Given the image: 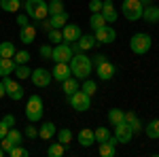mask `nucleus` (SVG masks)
Here are the masks:
<instances>
[{
    "label": "nucleus",
    "instance_id": "obj_36",
    "mask_svg": "<svg viewBox=\"0 0 159 157\" xmlns=\"http://www.w3.org/2000/svg\"><path fill=\"white\" fill-rule=\"evenodd\" d=\"M93 136H96V142H106V140L110 138V132L106 130V127L100 125L98 130H93Z\"/></svg>",
    "mask_w": 159,
    "mask_h": 157
},
{
    "label": "nucleus",
    "instance_id": "obj_6",
    "mask_svg": "<svg viewBox=\"0 0 159 157\" xmlns=\"http://www.w3.org/2000/svg\"><path fill=\"white\" fill-rule=\"evenodd\" d=\"M68 100H70V106L74 110H79V113L91 109V96H87L83 89H76L72 96H68Z\"/></svg>",
    "mask_w": 159,
    "mask_h": 157
},
{
    "label": "nucleus",
    "instance_id": "obj_37",
    "mask_svg": "<svg viewBox=\"0 0 159 157\" xmlns=\"http://www.w3.org/2000/svg\"><path fill=\"white\" fill-rule=\"evenodd\" d=\"M13 60H15V64H17V66H19V64H28V62H30V53H28L25 49H21V51H15Z\"/></svg>",
    "mask_w": 159,
    "mask_h": 157
},
{
    "label": "nucleus",
    "instance_id": "obj_21",
    "mask_svg": "<svg viewBox=\"0 0 159 157\" xmlns=\"http://www.w3.org/2000/svg\"><path fill=\"white\" fill-rule=\"evenodd\" d=\"M17 64L13 58H0V76H9V74L15 72Z\"/></svg>",
    "mask_w": 159,
    "mask_h": 157
},
{
    "label": "nucleus",
    "instance_id": "obj_1",
    "mask_svg": "<svg viewBox=\"0 0 159 157\" xmlns=\"http://www.w3.org/2000/svg\"><path fill=\"white\" fill-rule=\"evenodd\" d=\"M68 64H70V72H72V76H76L79 81H85L87 76L91 74V70H93L91 58H87L85 51H79V53H74L72 60L68 62Z\"/></svg>",
    "mask_w": 159,
    "mask_h": 157
},
{
    "label": "nucleus",
    "instance_id": "obj_7",
    "mask_svg": "<svg viewBox=\"0 0 159 157\" xmlns=\"http://www.w3.org/2000/svg\"><path fill=\"white\" fill-rule=\"evenodd\" d=\"M2 83H4V89H7V96L11 98V100H21L24 98V87L17 83V81H13L11 74L9 76H2Z\"/></svg>",
    "mask_w": 159,
    "mask_h": 157
},
{
    "label": "nucleus",
    "instance_id": "obj_33",
    "mask_svg": "<svg viewBox=\"0 0 159 157\" xmlns=\"http://www.w3.org/2000/svg\"><path fill=\"white\" fill-rule=\"evenodd\" d=\"M55 136H57V140H60V142H61L64 146H68L70 142H72V132H70L68 127H64V130H60V132L55 134Z\"/></svg>",
    "mask_w": 159,
    "mask_h": 157
},
{
    "label": "nucleus",
    "instance_id": "obj_38",
    "mask_svg": "<svg viewBox=\"0 0 159 157\" xmlns=\"http://www.w3.org/2000/svg\"><path fill=\"white\" fill-rule=\"evenodd\" d=\"M7 138H9L13 142V146H15V145H21V138H24V136H21V132H19L17 127H11L9 134H7Z\"/></svg>",
    "mask_w": 159,
    "mask_h": 157
},
{
    "label": "nucleus",
    "instance_id": "obj_49",
    "mask_svg": "<svg viewBox=\"0 0 159 157\" xmlns=\"http://www.w3.org/2000/svg\"><path fill=\"white\" fill-rule=\"evenodd\" d=\"M142 2V7H148V4H153V0H140Z\"/></svg>",
    "mask_w": 159,
    "mask_h": 157
},
{
    "label": "nucleus",
    "instance_id": "obj_12",
    "mask_svg": "<svg viewBox=\"0 0 159 157\" xmlns=\"http://www.w3.org/2000/svg\"><path fill=\"white\" fill-rule=\"evenodd\" d=\"M115 136H117V140L121 145H125V142H129L134 138V130H132V125L127 121H121V123L115 125Z\"/></svg>",
    "mask_w": 159,
    "mask_h": 157
},
{
    "label": "nucleus",
    "instance_id": "obj_19",
    "mask_svg": "<svg viewBox=\"0 0 159 157\" xmlns=\"http://www.w3.org/2000/svg\"><path fill=\"white\" fill-rule=\"evenodd\" d=\"M34 38H36V28L34 25H24L21 28V32H19V40L24 43V45H30V43H34Z\"/></svg>",
    "mask_w": 159,
    "mask_h": 157
},
{
    "label": "nucleus",
    "instance_id": "obj_20",
    "mask_svg": "<svg viewBox=\"0 0 159 157\" xmlns=\"http://www.w3.org/2000/svg\"><path fill=\"white\" fill-rule=\"evenodd\" d=\"M55 134H57V127H55V123H51V121L43 123V125L38 127V136H40L43 140H51Z\"/></svg>",
    "mask_w": 159,
    "mask_h": 157
},
{
    "label": "nucleus",
    "instance_id": "obj_9",
    "mask_svg": "<svg viewBox=\"0 0 159 157\" xmlns=\"http://www.w3.org/2000/svg\"><path fill=\"white\" fill-rule=\"evenodd\" d=\"M96 40H98V45H110V43H115V38H117V32H115V28L112 25H102L96 30Z\"/></svg>",
    "mask_w": 159,
    "mask_h": 157
},
{
    "label": "nucleus",
    "instance_id": "obj_31",
    "mask_svg": "<svg viewBox=\"0 0 159 157\" xmlns=\"http://www.w3.org/2000/svg\"><path fill=\"white\" fill-rule=\"evenodd\" d=\"M125 121H127V123L132 125L134 134H138L140 130H142V123H140V119L136 117V113H132V110H129V113H125Z\"/></svg>",
    "mask_w": 159,
    "mask_h": 157
},
{
    "label": "nucleus",
    "instance_id": "obj_4",
    "mask_svg": "<svg viewBox=\"0 0 159 157\" xmlns=\"http://www.w3.org/2000/svg\"><path fill=\"white\" fill-rule=\"evenodd\" d=\"M151 45H153V38L148 36V34H144V32H136L134 36L129 38V49L134 51L136 55H144V53H148Z\"/></svg>",
    "mask_w": 159,
    "mask_h": 157
},
{
    "label": "nucleus",
    "instance_id": "obj_44",
    "mask_svg": "<svg viewBox=\"0 0 159 157\" xmlns=\"http://www.w3.org/2000/svg\"><path fill=\"white\" fill-rule=\"evenodd\" d=\"M25 136H28V138H36L38 136V130L34 127V123H32V125H25Z\"/></svg>",
    "mask_w": 159,
    "mask_h": 157
},
{
    "label": "nucleus",
    "instance_id": "obj_10",
    "mask_svg": "<svg viewBox=\"0 0 159 157\" xmlns=\"http://www.w3.org/2000/svg\"><path fill=\"white\" fill-rule=\"evenodd\" d=\"M53 79V74L47 70V68H34L32 74H30V81L36 85V87H47Z\"/></svg>",
    "mask_w": 159,
    "mask_h": 157
},
{
    "label": "nucleus",
    "instance_id": "obj_41",
    "mask_svg": "<svg viewBox=\"0 0 159 157\" xmlns=\"http://www.w3.org/2000/svg\"><path fill=\"white\" fill-rule=\"evenodd\" d=\"M49 40L53 43V45H60L61 40H64V36H61V30H57V28H51V30H49Z\"/></svg>",
    "mask_w": 159,
    "mask_h": 157
},
{
    "label": "nucleus",
    "instance_id": "obj_24",
    "mask_svg": "<svg viewBox=\"0 0 159 157\" xmlns=\"http://www.w3.org/2000/svg\"><path fill=\"white\" fill-rule=\"evenodd\" d=\"M49 24H51V28H57V30H61L64 25L68 24V13L64 11V13H57V15H51Z\"/></svg>",
    "mask_w": 159,
    "mask_h": 157
},
{
    "label": "nucleus",
    "instance_id": "obj_13",
    "mask_svg": "<svg viewBox=\"0 0 159 157\" xmlns=\"http://www.w3.org/2000/svg\"><path fill=\"white\" fill-rule=\"evenodd\" d=\"M81 34H83V32H81V28H79L76 24H66L64 28H61V36H64V43H68V45L76 43Z\"/></svg>",
    "mask_w": 159,
    "mask_h": 157
},
{
    "label": "nucleus",
    "instance_id": "obj_5",
    "mask_svg": "<svg viewBox=\"0 0 159 157\" xmlns=\"http://www.w3.org/2000/svg\"><path fill=\"white\" fill-rule=\"evenodd\" d=\"M121 11H123V15H125V19H129V21H138V19H142V11H144V7H142L140 0H123Z\"/></svg>",
    "mask_w": 159,
    "mask_h": 157
},
{
    "label": "nucleus",
    "instance_id": "obj_22",
    "mask_svg": "<svg viewBox=\"0 0 159 157\" xmlns=\"http://www.w3.org/2000/svg\"><path fill=\"white\" fill-rule=\"evenodd\" d=\"M79 142H81V146H91L93 145V142H96V136H93V130H81V132H79Z\"/></svg>",
    "mask_w": 159,
    "mask_h": 157
},
{
    "label": "nucleus",
    "instance_id": "obj_47",
    "mask_svg": "<svg viewBox=\"0 0 159 157\" xmlns=\"http://www.w3.org/2000/svg\"><path fill=\"white\" fill-rule=\"evenodd\" d=\"M28 15H17V24H19V28H24V25H28Z\"/></svg>",
    "mask_w": 159,
    "mask_h": 157
},
{
    "label": "nucleus",
    "instance_id": "obj_18",
    "mask_svg": "<svg viewBox=\"0 0 159 157\" xmlns=\"http://www.w3.org/2000/svg\"><path fill=\"white\" fill-rule=\"evenodd\" d=\"M142 19H144L147 24H157V21H159V7H155V4L144 7V11H142Z\"/></svg>",
    "mask_w": 159,
    "mask_h": 157
},
{
    "label": "nucleus",
    "instance_id": "obj_48",
    "mask_svg": "<svg viewBox=\"0 0 159 157\" xmlns=\"http://www.w3.org/2000/svg\"><path fill=\"white\" fill-rule=\"evenodd\" d=\"M4 96H7V89H4V83L0 81V100H2Z\"/></svg>",
    "mask_w": 159,
    "mask_h": 157
},
{
    "label": "nucleus",
    "instance_id": "obj_43",
    "mask_svg": "<svg viewBox=\"0 0 159 157\" xmlns=\"http://www.w3.org/2000/svg\"><path fill=\"white\" fill-rule=\"evenodd\" d=\"M89 11L91 13H100L102 11V0H91V2H89Z\"/></svg>",
    "mask_w": 159,
    "mask_h": 157
},
{
    "label": "nucleus",
    "instance_id": "obj_39",
    "mask_svg": "<svg viewBox=\"0 0 159 157\" xmlns=\"http://www.w3.org/2000/svg\"><path fill=\"white\" fill-rule=\"evenodd\" d=\"M15 74H17V79L19 81H24V79H30V74H32V70L25 66V64H19L17 68H15Z\"/></svg>",
    "mask_w": 159,
    "mask_h": 157
},
{
    "label": "nucleus",
    "instance_id": "obj_8",
    "mask_svg": "<svg viewBox=\"0 0 159 157\" xmlns=\"http://www.w3.org/2000/svg\"><path fill=\"white\" fill-rule=\"evenodd\" d=\"M74 55L72 47L68 45V43H60V45H55L53 47V53H51V60L53 62H70Z\"/></svg>",
    "mask_w": 159,
    "mask_h": 157
},
{
    "label": "nucleus",
    "instance_id": "obj_26",
    "mask_svg": "<svg viewBox=\"0 0 159 157\" xmlns=\"http://www.w3.org/2000/svg\"><path fill=\"white\" fill-rule=\"evenodd\" d=\"M0 9L7 13H17L21 9V0H0Z\"/></svg>",
    "mask_w": 159,
    "mask_h": 157
},
{
    "label": "nucleus",
    "instance_id": "obj_35",
    "mask_svg": "<svg viewBox=\"0 0 159 157\" xmlns=\"http://www.w3.org/2000/svg\"><path fill=\"white\" fill-rule=\"evenodd\" d=\"M83 91H85L87 96H93V94L98 91V83H96V81H91V79L87 76L85 81H83Z\"/></svg>",
    "mask_w": 159,
    "mask_h": 157
},
{
    "label": "nucleus",
    "instance_id": "obj_46",
    "mask_svg": "<svg viewBox=\"0 0 159 157\" xmlns=\"http://www.w3.org/2000/svg\"><path fill=\"white\" fill-rule=\"evenodd\" d=\"M104 60H106V55H104V53H98V55H93V58H91V64H93V66H98V64H102Z\"/></svg>",
    "mask_w": 159,
    "mask_h": 157
},
{
    "label": "nucleus",
    "instance_id": "obj_23",
    "mask_svg": "<svg viewBox=\"0 0 159 157\" xmlns=\"http://www.w3.org/2000/svg\"><path fill=\"white\" fill-rule=\"evenodd\" d=\"M61 89H64L66 96H72L74 91L79 89V79L76 76H68L66 81H61Z\"/></svg>",
    "mask_w": 159,
    "mask_h": 157
},
{
    "label": "nucleus",
    "instance_id": "obj_2",
    "mask_svg": "<svg viewBox=\"0 0 159 157\" xmlns=\"http://www.w3.org/2000/svg\"><path fill=\"white\" fill-rule=\"evenodd\" d=\"M21 9H25V15L34 21H43L49 17V9H47L45 0H25L21 4Z\"/></svg>",
    "mask_w": 159,
    "mask_h": 157
},
{
    "label": "nucleus",
    "instance_id": "obj_40",
    "mask_svg": "<svg viewBox=\"0 0 159 157\" xmlns=\"http://www.w3.org/2000/svg\"><path fill=\"white\" fill-rule=\"evenodd\" d=\"M9 155H11V157H28V155H30V151L24 149L21 145H15L11 151H9Z\"/></svg>",
    "mask_w": 159,
    "mask_h": 157
},
{
    "label": "nucleus",
    "instance_id": "obj_28",
    "mask_svg": "<svg viewBox=\"0 0 159 157\" xmlns=\"http://www.w3.org/2000/svg\"><path fill=\"white\" fill-rule=\"evenodd\" d=\"M108 121H110V125H117V123L125 121V110H121V109H110L108 110Z\"/></svg>",
    "mask_w": 159,
    "mask_h": 157
},
{
    "label": "nucleus",
    "instance_id": "obj_25",
    "mask_svg": "<svg viewBox=\"0 0 159 157\" xmlns=\"http://www.w3.org/2000/svg\"><path fill=\"white\" fill-rule=\"evenodd\" d=\"M144 134H147L151 140H155V138H159V119H153L148 121L147 125H144Z\"/></svg>",
    "mask_w": 159,
    "mask_h": 157
},
{
    "label": "nucleus",
    "instance_id": "obj_34",
    "mask_svg": "<svg viewBox=\"0 0 159 157\" xmlns=\"http://www.w3.org/2000/svg\"><path fill=\"white\" fill-rule=\"evenodd\" d=\"M47 9H49V15H57V13H64V11H66L61 0H51V2H47Z\"/></svg>",
    "mask_w": 159,
    "mask_h": 157
},
{
    "label": "nucleus",
    "instance_id": "obj_14",
    "mask_svg": "<svg viewBox=\"0 0 159 157\" xmlns=\"http://www.w3.org/2000/svg\"><path fill=\"white\" fill-rule=\"evenodd\" d=\"M117 145H119L117 136H110L106 142H100L98 153H100L102 157H115V153H117Z\"/></svg>",
    "mask_w": 159,
    "mask_h": 157
},
{
    "label": "nucleus",
    "instance_id": "obj_16",
    "mask_svg": "<svg viewBox=\"0 0 159 157\" xmlns=\"http://www.w3.org/2000/svg\"><path fill=\"white\" fill-rule=\"evenodd\" d=\"M100 13L104 15L106 24H115V21H117V9H115L112 0H104V2H102V11Z\"/></svg>",
    "mask_w": 159,
    "mask_h": 157
},
{
    "label": "nucleus",
    "instance_id": "obj_29",
    "mask_svg": "<svg viewBox=\"0 0 159 157\" xmlns=\"http://www.w3.org/2000/svg\"><path fill=\"white\" fill-rule=\"evenodd\" d=\"M64 153H66V146L61 145L60 140H57V142H51L49 149H47V155L49 157H61Z\"/></svg>",
    "mask_w": 159,
    "mask_h": 157
},
{
    "label": "nucleus",
    "instance_id": "obj_3",
    "mask_svg": "<svg viewBox=\"0 0 159 157\" xmlns=\"http://www.w3.org/2000/svg\"><path fill=\"white\" fill-rule=\"evenodd\" d=\"M43 113H45V109H43V98L36 96V94L28 98V104H25V119L30 121V123H36V121L43 119Z\"/></svg>",
    "mask_w": 159,
    "mask_h": 157
},
{
    "label": "nucleus",
    "instance_id": "obj_17",
    "mask_svg": "<svg viewBox=\"0 0 159 157\" xmlns=\"http://www.w3.org/2000/svg\"><path fill=\"white\" fill-rule=\"evenodd\" d=\"M98 45V40H96V36H91V34H81L79 36V40H76V47H79V51H89V49H93Z\"/></svg>",
    "mask_w": 159,
    "mask_h": 157
},
{
    "label": "nucleus",
    "instance_id": "obj_45",
    "mask_svg": "<svg viewBox=\"0 0 159 157\" xmlns=\"http://www.w3.org/2000/svg\"><path fill=\"white\" fill-rule=\"evenodd\" d=\"M0 146L4 149V153H9V151L13 149V142L9 140V138H7V136H4V138H0Z\"/></svg>",
    "mask_w": 159,
    "mask_h": 157
},
{
    "label": "nucleus",
    "instance_id": "obj_50",
    "mask_svg": "<svg viewBox=\"0 0 159 157\" xmlns=\"http://www.w3.org/2000/svg\"><path fill=\"white\" fill-rule=\"evenodd\" d=\"M2 155H4V149H2V146H0V157H2Z\"/></svg>",
    "mask_w": 159,
    "mask_h": 157
},
{
    "label": "nucleus",
    "instance_id": "obj_15",
    "mask_svg": "<svg viewBox=\"0 0 159 157\" xmlns=\"http://www.w3.org/2000/svg\"><path fill=\"white\" fill-rule=\"evenodd\" d=\"M53 79L55 81H66L68 76H72V72H70V64L68 62H55V68H53Z\"/></svg>",
    "mask_w": 159,
    "mask_h": 157
},
{
    "label": "nucleus",
    "instance_id": "obj_42",
    "mask_svg": "<svg viewBox=\"0 0 159 157\" xmlns=\"http://www.w3.org/2000/svg\"><path fill=\"white\" fill-rule=\"evenodd\" d=\"M51 53H53L51 45H43V47H40V58H43V60H51Z\"/></svg>",
    "mask_w": 159,
    "mask_h": 157
},
{
    "label": "nucleus",
    "instance_id": "obj_11",
    "mask_svg": "<svg viewBox=\"0 0 159 157\" xmlns=\"http://www.w3.org/2000/svg\"><path fill=\"white\" fill-rule=\"evenodd\" d=\"M96 68V74H98L100 81H110L112 76H115V72H117V66L112 64V62L104 60L102 64H98V66H93Z\"/></svg>",
    "mask_w": 159,
    "mask_h": 157
},
{
    "label": "nucleus",
    "instance_id": "obj_27",
    "mask_svg": "<svg viewBox=\"0 0 159 157\" xmlns=\"http://www.w3.org/2000/svg\"><path fill=\"white\" fill-rule=\"evenodd\" d=\"M13 125H15V117L13 115H4V119L0 121V138H4Z\"/></svg>",
    "mask_w": 159,
    "mask_h": 157
},
{
    "label": "nucleus",
    "instance_id": "obj_30",
    "mask_svg": "<svg viewBox=\"0 0 159 157\" xmlns=\"http://www.w3.org/2000/svg\"><path fill=\"white\" fill-rule=\"evenodd\" d=\"M15 45H13L11 40H4V43H0V58H13L15 55Z\"/></svg>",
    "mask_w": 159,
    "mask_h": 157
},
{
    "label": "nucleus",
    "instance_id": "obj_32",
    "mask_svg": "<svg viewBox=\"0 0 159 157\" xmlns=\"http://www.w3.org/2000/svg\"><path fill=\"white\" fill-rule=\"evenodd\" d=\"M89 25H91L93 30H98V28H102V25H106L104 15H102V13H91V17H89Z\"/></svg>",
    "mask_w": 159,
    "mask_h": 157
}]
</instances>
